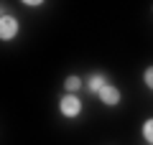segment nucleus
<instances>
[{
    "instance_id": "2",
    "label": "nucleus",
    "mask_w": 153,
    "mask_h": 145,
    "mask_svg": "<svg viewBox=\"0 0 153 145\" xmlns=\"http://www.w3.org/2000/svg\"><path fill=\"white\" fill-rule=\"evenodd\" d=\"M18 36V21L13 16H3L0 18V38L3 41H10Z\"/></svg>"
},
{
    "instance_id": "1",
    "label": "nucleus",
    "mask_w": 153,
    "mask_h": 145,
    "mask_svg": "<svg viewBox=\"0 0 153 145\" xmlns=\"http://www.w3.org/2000/svg\"><path fill=\"white\" fill-rule=\"evenodd\" d=\"M59 109L64 117H79V112H82V102H79V97L74 94H64L59 99Z\"/></svg>"
},
{
    "instance_id": "3",
    "label": "nucleus",
    "mask_w": 153,
    "mask_h": 145,
    "mask_svg": "<svg viewBox=\"0 0 153 145\" xmlns=\"http://www.w3.org/2000/svg\"><path fill=\"white\" fill-rule=\"evenodd\" d=\"M97 97H100V102H102V104H110V107H112V104L120 102V89H117V87H112V84H107Z\"/></svg>"
},
{
    "instance_id": "7",
    "label": "nucleus",
    "mask_w": 153,
    "mask_h": 145,
    "mask_svg": "<svg viewBox=\"0 0 153 145\" xmlns=\"http://www.w3.org/2000/svg\"><path fill=\"white\" fill-rule=\"evenodd\" d=\"M143 79H146L148 89H153V66H148V69H146V74H143Z\"/></svg>"
},
{
    "instance_id": "4",
    "label": "nucleus",
    "mask_w": 153,
    "mask_h": 145,
    "mask_svg": "<svg viewBox=\"0 0 153 145\" xmlns=\"http://www.w3.org/2000/svg\"><path fill=\"white\" fill-rule=\"evenodd\" d=\"M105 87H107V76H105V74H100V71H97V74H92V76L87 79V89L92 92V94H100V92H102Z\"/></svg>"
},
{
    "instance_id": "5",
    "label": "nucleus",
    "mask_w": 153,
    "mask_h": 145,
    "mask_svg": "<svg viewBox=\"0 0 153 145\" xmlns=\"http://www.w3.org/2000/svg\"><path fill=\"white\" fill-rule=\"evenodd\" d=\"M82 89V79H79V76H66V92H69V94H74V92H79Z\"/></svg>"
},
{
    "instance_id": "6",
    "label": "nucleus",
    "mask_w": 153,
    "mask_h": 145,
    "mask_svg": "<svg viewBox=\"0 0 153 145\" xmlns=\"http://www.w3.org/2000/svg\"><path fill=\"white\" fill-rule=\"evenodd\" d=\"M143 138L148 140V145H153V120H148V122L143 125Z\"/></svg>"
}]
</instances>
